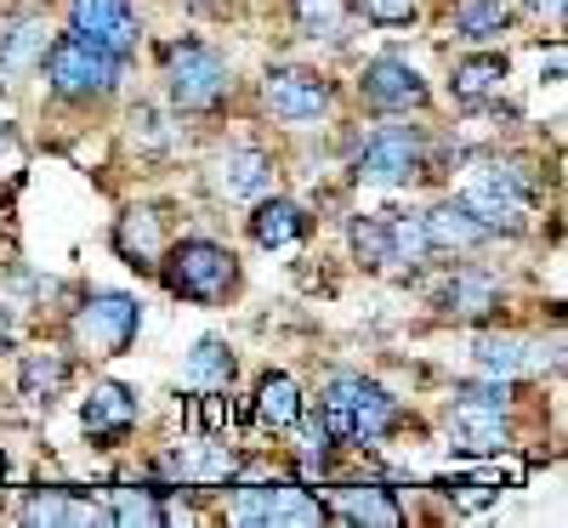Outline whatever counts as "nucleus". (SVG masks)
I'll return each instance as SVG.
<instances>
[{"label":"nucleus","instance_id":"22","mask_svg":"<svg viewBox=\"0 0 568 528\" xmlns=\"http://www.w3.org/2000/svg\"><path fill=\"white\" fill-rule=\"evenodd\" d=\"M114 251H120L131 267H154L160 251H165L160 216H154V211H125V216L114 222Z\"/></svg>","mask_w":568,"mask_h":528},{"label":"nucleus","instance_id":"21","mask_svg":"<svg viewBox=\"0 0 568 528\" xmlns=\"http://www.w3.org/2000/svg\"><path fill=\"white\" fill-rule=\"evenodd\" d=\"M45 45H52V29H45V18H40V12H23L7 34H0V69H7V74L40 69Z\"/></svg>","mask_w":568,"mask_h":528},{"label":"nucleus","instance_id":"25","mask_svg":"<svg viewBox=\"0 0 568 528\" xmlns=\"http://www.w3.org/2000/svg\"><path fill=\"white\" fill-rule=\"evenodd\" d=\"M23 522H114V517L91 500H74L69 489H34V500L23 506Z\"/></svg>","mask_w":568,"mask_h":528},{"label":"nucleus","instance_id":"4","mask_svg":"<svg viewBox=\"0 0 568 528\" xmlns=\"http://www.w3.org/2000/svg\"><path fill=\"white\" fill-rule=\"evenodd\" d=\"M136 329H142V302L125 296V291H91L69 318L74 347L91 353V358H120L136 342Z\"/></svg>","mask_w":568,"mask_h":528},{"label":"nucleus","instance_id":"17","mask_svg":"<svg viewBox=\"0 0 568 528\" xmlns=\"http://www.w3.org/2000/svg\"><path fill=\"white\" fill-rule=\"evenodd\" d=\"M420 227H426V245H433V251H478V245H489V238H495L460 200L455 205H433V211L420 216Z\"/></svg>","mask_w":568,"mask_h":528},{"label":"nucleus","instance_id":"27","mask_svg":"<svg viewBox=\"0 0 568 528\" xmlns=\"http://www.w3.org/2000/svg\"><path fill=\"white\" fill-rule=\"evenodd\" d=\"M187 380H194L200 393H227L233 387V347L205 335V342L187 353Z\"/></svg>","mask_w":568,"mask_h":528},{"label":"nucleus","instance_id":"18","mask_svg":"<svg viewBox=\"0 0 568 528\" xmlns=\"http://www.w3.org/2000/svg\"><path fill=\"white\" fill-rule=\"evenodd\" d=\"M500 85H506V58L500 52H478V58H460L455 74H449V91H455V103L460 109H484L500 98Z\"/></svg>","mask_w":568,"mask_h":528},{"label":"nucleus","instance_id":"32","mask_svg":"<svg viewBox=\"0 0 568 528\" xmlns=\"http://www.w3.org/2000/svg\"><path fill=\"white\" fill-rule=\"evenodd\" d=\"M387 233H393V262H426L433 256V245H426V227H420V216H393L387 222Z\"/></svg>","mask_w":568,"mask_h":528},{"label":"nucleus","instance_id":"2","mask_svg":"<svg viewBox=\"0 0 568 528\" xmlns=\"http://www.w3.org/2000/svg\"><path fill=\"white\" fill-rule=\"evenodd\" d=\"M165 91L182 114H205L233 91V69L205 40H171L165 45Z\"/></svg>","mask_w":568,"mask_h":528},{"label":"nucleus","instance_id":"23","mask_svg":"<svg viewBox=\"0 0 568 528\" xmlns=\"http://www.w3.org/2000/svg\"><path fill=\"white\" fill-rule=\"evenodd\" d=\"M302 233H307V216L291 200H262L256 216H251V238L262 251H284V245H296Z\"/></svg>","mask_w":568,"mask_h":528},{"label":"nucleus","instance_id":"12","mask_svg":"<svg viewBox=\"0 0 568 528\" xmlns=\"http://www.w3.org/2000/svg\"><path fill=\"white\" fill-rule=\"evenodd\" d=\"M136 415H142V404H136L131 387H120V380H98V387L85 393V404H80V426H85V438L98 449L125 444V431L136 426Z\"/></svg>","mask_w":568,"mask_h":528},{"label":"nucleus","instance_id":"6","mask_svg":"<svg viewBox=\"0 0 568 528\" xmlns=\"http://www.w3.org/2000/svg\"><path fill=\"white\" fill-rule=\"evenodd\" d=\"M353 171H358V182H375V187L415 182L426 171V136H420V125H375L364 136Z\"/></svg>","mask_w":568,"mask_h":528},{"label":"nucleus","instance_id":"29","mask_svg":"<svg viewBox=\"0 0 568 528\" xmlns=\"http://www.w3.org/2000/svg\"><path fill=\"white\" fill-rule=\"evenodd\" d=\"M347 238H353V256H358L364 267H375V273L393 267V233H387L382 216H353Z\"/></svg>","mask_w":568,"mask_h":528},{"label":"nucleus","instance_id":"14","mask_svg":"<svg viewBox=\"0 0 568 528\" xmlns=\"http://www.w3.org/2000/svg\"><path fill=\"white\" fill-rule=\"evenodd\" d=\"M433 302H438L444 318L478 324V318H489V313L500 307V284H495V273H484V267H455V273L438 284Z\"/></svg>","mask_w":568,"mask_h":528},{"label":"nucleus","instance_id":"28","mask_svg":"<svg viewBox=\"0 0 568 528\" xmlns=\"http://www.w3.org/2000/svg\"><path fill=\"white\" fill-rule=\"evenodd\" d=\"M455 29L471 45H489V40H500L511 29V12H506V0H460V7H455Z\"/></svg>","mask_w":568,"mask_h":528},{"label":"nucleus","instance_id":"15","mask_svg":"<svg viewBox=\"0 0 568 528\" xmlns=\"http://www.w3.org/2000/svg\"><path fill=\"white\" fill-rule=\"evenodd\" d=\"M471 358H478L484 375H506V380H517V375H535V369L557 364V347H546V342H524V335H478Z\"/></svg>","mask_w":568,"mask_h":528},{"label":"nucleus","instance_id":"31","mask_svg":"<svg viewBox=\"0 0 568 528\" xmlns=\"http://www.w3.org/2000/svg\"><path fill=\"white\" fill-rule=\"evenodd\" d=\"M511 398H517V380H506V375L460 380L455 387V404H471V409H511Z\"/></svg>","mask_w":568,"mask_h":528},{"label":"nucleus","instance_id":"34","mask_svg":"<svg viewBox=\"0 0 568 528\" xmlns=\"http://www.w3.org/2000/svg\"><path fill=\"white\" fill-rule=\"evenodd\" d=\"M449 495H455L466 511H478V506H489V500H495V489H489V484H449Z\"/></svg>","mask_w":568,"mask_h":528},{"label":"nucleus","instance_id":"7","mask_svg":"<svg viewBox=\"0 0 568 528\" xmlns=\"http://www.w3.org/2000/svg\"><path fill=\"white\" fill-rule=\"evenodd\" d=\"M460 205L478 216L489 233H517V227H524V216H529V205H535V187L524 182V171H517V165H484L478 176L466 182Z\"/></svg>","mask_w":568,"mask_h":528},{"label":"nucleus","instance_id":"19","mask_svg":"<svg viewBox=\"0 0 568 528\" xmlns=\"http://www.w3.org/2000/svg\"><path fill=\"white\" fill-rule=\"evenodd\" d=\"M329 517L358 522V528H398V522H404V506H398L387 489H375V484H347V489H336V506H329Z\"/></svg>","mask_w":568,"mask_h":528},{"label":"nucleus","instance_id":"24","mask_svg":"<svg viewBox=\"0 0 568 528\" xmlns=\"http://www.w3.org/2000/svg\"><path fill=\"white\" fill-rule=\"evenodd\" d=\"M256 415H262V426H273V431H291V426L302 420V387H296L284 369H267L262 387H256Z\"/></svg>","mask_w":568,"mask_h":528},{"label":"nucleus","instance_id":"33","mask_svg":"<svg viewBox=\"0 0 568 528\" xmlns=\"http://www.w3.org/2000/svg\"><path fill=\"white\" fill-rule=\"evenodd\" d=\"M358 12L364 23H382V29H409L415 23V0H358Z\"/></svg>","mask_w":568,"mask_h":528},{"label":"nucleus","instance_id":"20","mask_svg":"<svg viewBox=\"0 0 568 528\" xmlns=\"http://www.w3.org/2000/svg\"><path fill=\"white\" fill-rule=\"evenodd\" d=\"M69 387V358L58 347H40V353H23V369H18V398L23 404H45L52 409V398Z\"/></svg>","mask_w":568,"mask_h":528},{"label":"nucleus","instance_id":"5","mask_svg":"<svg viewBox=\"0 0 568 528\" xmlns=\"http://www.w3.org/2000/svg\"><path fill=\"white\" fill-rule=\"evenodd\" d=\"M227 522L245 528H318L329 522V506L307 495L302 484H240L227 500Z\"/></svg>","mask_w":568,"mask_h":528},{"label":"nucleus","instance_id":"10","mask_svg":"<svg viewBox=\"0 0 568 528\" xmlns=\"http://www.w3.org/2000/svg\"><path fill=\"white\" fill-rule=\"evenodd\" d=\"M69 29L98 40L103 52H120V58H131L136 40H142L131 0H69Z\"/></svg>","mask_w":568,"mask_h":528},{"label":"nucleus","instance_id":"13","mask_svg":"<svg viewBox=\"0 0 568 528\" xmlns=\"http://www.w3.org/2000/svg\"><path fill=\"white\" fill-rule=\"evenodd\" d=\"M273 187V154L262 149H227L216 154L211 165V194L227 200V205H240V200H262Z\"/></svg>","mask_w":568,"mask_h":528},{"label":"nucleus","instance_id":"8","mask_svg":"<svg viewBox=\"0 0 568 528\" xmlns=\"http://www.w3.org/2000/svg\"><path fill=\"white\" fill-rule=\"evenodd\" d=\"M324 398H336L347 415H353V444H382L387 431L404 426V404L369 375H336L324 387Z\"/></svg>","mask_w":568,"mask_h":528},{"label":"nucleus","instance_id":"36","mask_svg":"<svg viewBox=\"0 0 568 528\" xmlns=\"http://www.w3.org/2000/svg\"><path fill=\"white\" fill-rule=\"evenodd\" d=\"M12 329H18V324H12V313L0 307V342H12Z\"/></svg>","mask_w":568,"mask_h":528},{"label":"nucleus","instance_id":"16","mask_svg":"<svg viewBox=\"0 0 568 528\" xmlns=\"http://www.w3.org/2000/svg\"><path fill=\"white\" fill-rule=\"evenodd\" d=\"M449 438H455L460 455H500V449H511L506 409H471V404H455V415H449Z\"/></svg>","mask_w":568,"mask_h":528},{"label":"nucleus","instance_id":"37","mask_svg":"<svg viewBox=\"0 0 568 528\" xmlns=\"http://www.w3.org/2000/svg\"><path fill=\"white\" fill-rule=\"evenodd\" d=\"M7 142H12V131H7V120H0V149H7Z\"/></svg>","mask_w":568,"mask_h":528},{"label":"nucleus","instance_id":"26","mask_svg":"<svg viewBox=\"0 0 568 528\" xmlns=\"http://www.w3.org/2000/svg\"><path fill=\"white\" fill-rule=\"evenodd\" d=\"M291 18H296L302 40H342L353 0H291Z\"/></svg>","mask_w":568,"mask_h":528},{"label":"nucleus","instance_id":"35","mask_svg":"<svg viewBox=\"0 0 568 528\" xmlns=\"http://www.w3.org/2000/svg\"><path fill=\"white\" fill-rule=\"evenodd\" d=\"M529 12H535V18H551V23H562V0H529Z\"/></svg>","mask_w":568,"mask_h":528},{"label":"nucleus","instance_id":"30","mask_svg":"<svg viewBox=\"0 0 568 528\" xmlns=\"http://www.w3.org/2000/svg\"><path fill=\"white\" fill-rule=\"evenodd\" d=\"M109 517L120 522V528H131V522H149V528H160V522H171V511L160 506V489H109Z\"/></svg>","mask_w":568,"mask_h":528},{"label":"nucleus","instance_id":"1","mask_svg":"<svg viewBox=\"0 0 568 528\" xmlns=\"http://www.w3.org/2000/svg\"><path fill=\"white\" fill-rule=\"evenodd\" d=\"M40 69H45V85H52L63 103H91V98H109V91L120 85L125 58L103 52L98 40H85V34L69 29V34H58L52 45H45Z\"/></svg>","mask_w":568,"mask_h":528},{"label":"nucleus","instance_id":"9","mask_svg":"<svg viewBox=\"0 0 568 528\" xmlns=\"http://www.w3.org/2000/svg\"><path fill=\"white\" fill-rule=\"evenodd\" d=\"M262 98L278 120H291V125H313L329 114V103H336V91H329L324 74L313 69H273L267 85H262Z\"/></svg>","mask_w":568,"mask_h":528},{"label":"nucleus","instance_id":"11","mask_svg":"<svg viewBox=\"0 0 568 528\" xmlns=\"http://www.w3.org/2000/svg\"><path fill=\"white\" fill-rule=\"evenodd\" d=\"M358 91H364V103L369 109H382V114H409V109H426V80L404 63V58H375V63H364V74H358Z\"/></svg>","mask_w":568,"mask_h":528},{"label":"nucleus","instance_id":"3","mask_svg":"<svg viewBox=\"0 0 568 528\" xmlns=\"http://www.w3.org/2000/svg\"><path fill=\"white\" fill-rule=\"evenodd\" d=\"M160 278L182 302H222L240 267H233V251L216 245V238H182V245L160 251Z\"/></svg>","mask_w":568,"mask_h":528}]
</instances>
